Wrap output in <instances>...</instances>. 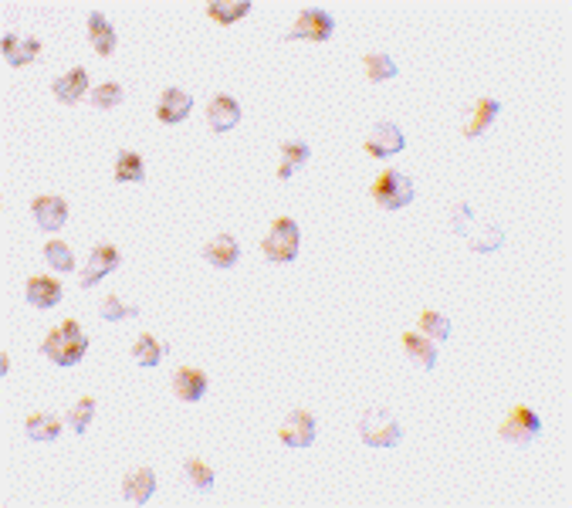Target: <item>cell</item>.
<instances>
[{
  "label": "cell",
  "instance_id": "30",
  "mask_svg": "<svg viewBox=\"0 0 572 508\" xmlns=\"http://www.w3.org/2000/svg\"><path fill=\"white\" fill-rule=\"evenodd\" d=\"M139 316V309L136 305H129L122 295H115V292H109L105 299H102V305H98V318H105V322H122V318H136Z\"/></svg>",
  "mask_w": 572,
  "mask_h": 508
},
{
  "label": "cell",
  "instance_id": "5",
  "mask_svg": "<svg viewBox=\"0 0 572 508\" xmlns=\"http://www.w3.org/2000/svg\"><path fill=\"white\" fill-rule=\"evenodd\" d=\"M414 197H416L414 180L407 174H397V170H383L376 176V183H373V200H376L380 210H400V207L410 204Z\"/></svg>",
  "mask_w": 572,
  "mask_h": 508
},
{
  "label": "cell",
  "instance_id": "28",
  "mask_svg": "<svg viewBox=\"0 0 572 508\" xmlns=\"http://www.w3.org/2000/svg\"><path fill=\"white\" fill-rule=\"evenodd\" d=\"M251 11V0H210L207 14L217 21V24H234L240 17Z\"/></svg>",
  "mask_w": 572,
  "mask_h": 508
},
{
  "label": "cell",
  "instance_id": "6",
  "mask_svg": "<svg viewBox=\"0 0 572 508\" xmlns=\"http://www.w3.org/2000/svg\"><path fill=\"white\" fill-rule=\"evenodd\" d=\"M539 434H542V420L532 407H511L509 417H505L501 428H498V437L509 441V444H532Z\"/></svg>",
  "mask_w": 572,
  "mask_h": 508
},
{
  "label": "cell",
  "instance_id": "3",
  "mask_svg": "<svg viewBox=\"0 0 572 508\" xmlns=\"http://www.w3.org/2000/svg\"><path fill=\"white\" fill-rule=\"evenodd\" d=\"M299 248H302V231L291 217H274L271 221V231L261 241V251L271 265H288L299 258Z\"/></svg>",
  "mask_w": 572,
  "mask_h": 508
},
{
  "label": "cell",
  "instance_id": "33",
  "mask_svg": "<svg viewBox=\"0 0 572 508\" xmlns=\"http://www.w3.org/2000/svg\"><path fill=\"white\" fill-rule=\"evenodd\" d=\"M92 417H96V400L81 397L79 403L72 407V413H68V424H72V430H75V434H85V430H88V424H92Z\"/></svg>",
  "mask_w": 572,
  "mask_h": 508
},
{
  "label": "cell",
  "instance_id": "29",
  "mask_svg": "<svg viewBox=\"0 0 572 508\" xmlns=\"http://www.w3.org/2000/svg\"><path fill=\"white\" fill-rule=\"evenodd\" d=\"M122 98H126V92H122V85H119V81H105V85H98V89L88 92V102H92V109H98V112L119 109V106H122Z\"/></svg>",
  "mask_w": 572,
  "mask_h": 508
},
{
  "label": "cell",
  "instance_id": "11",
  "mask_svg": "<svg viewBox=\"0 0 572 508\" xmlns=\"http://www.w3.org/2000/svg\"><path fill=\"white\" fill-rule=\"evenodd\" d=\"M193 109V96L190 92H183V89H163V96L156 102V119L163 126H176V123H183Z\"/></svg>",
  "mask_w": 572,
  "mask_h": 508
},
{
  "label": "cell",
  "instance_id": "10",
  "mask_svg": "<svg viewBox=\"0 0 572 508\" xmlns=\"http://www.w3.org/2000/svg\"><path fill=\"white\" fill-rule=\"evenodd\" d=\"M501 115V106L494 102V98H477L471 102L467 109H464V136L467 140H477V136H484L488 129L494 126V119Z\"/></svg>",
  "mask_w": 572,
  "mask_h": 508
},
{
  "label": "cell",
  "instance_id": "34",
  "mask_svg": "<svg viewBox=\"0 0 572 508\" xmlns=\"http://www.w3.org/2000/svg\"><path fill=\"white\" fill-rule=\"evenodd\" d=\"M45 258H48V265L55 271H72V268H75L72 248H68V244H62V241H51L48 248H45Z\"/></svg>",
  "mask_w": 572,
  "mask_h": 508
},
{
  "label": "cell",
  "instance_id": "24",
  "mask_svg": "<svg viewBox=\"0 0 572 508\" xmlns=\"http://www.w3.org/2000/svg\"><path fill=\"white\" fill-rule=\"evenodd\" d=\"M308 163V146L302 140H288L282 143V163H278V180H291V176Z\"/></svg>",
  "mask_w": 572,
  "mask_h": 508
},
{
  "label": "cell",
  "instance_id": "27",
  "mask_svg": "<svg viewBox=\"0 0 572 508\" xmlns=\"http://www.w3.org/2000/svg\"><path fill=\"white\" fill-rule=\"evenodd\" d=\"M363 72L373 85H383V81L397 79V62L390 55H383V51H373V55L363 58Z\"/></svg>",
  "mask_w": 572,
  "mask_h": 508
},
{
  "label": "cell",
  "instance_id": "25",
  "mask_svg": "<svg viewBox=\"0 0 572 508\" xmlns=\"http://www.w3.org/2000/svg\"><path fill=\"white\" fill-rule=\"evenodd\" d=\"M88 41H92L96 55H102V58L115 51V31H112V24L98 14V11L96 14H88Z\"/></svg>",
  "mask_w": 572,
  "mask_h": 508
},
{
  "label": "cell",
  "instance_id": "26",
  "mask_svg": "<svg viewBox=\"0 0 572 508\" xmlns=\"http://www.w3.org/2000/svg\"><path fill=\"white\" fill-rule=\"evenodd\" d=\"M115 180L119 183H143L146 180V163L139 153H129V149H122L119 157H115Z\"/></svg>",
  "mask_w": 572,
  "mask_h": 508
},
{
  "label": "cell",
  "instance_id": "14",
  "mask_svg": "<svg viewBox=\"0 0 572 508\" xmlns=\"http://www.w3.org/2000/svg\"><path fill=\"white\" fill-rule=\"evenodd\" d=\"M173 394L183 403H197V400H204L207 394V377L200 373V369H193V366H180L173 373Z\"/></svg>",
  "mask_w": 572,
  "mask_h": 508
},
{
  "label": "cell",
  "instance_id": "15",
  "mask_svg": "<svg viewBox=\"0 0 572 508\" xmlns=\"http://www.w3.org/2000/svg\"><path fill=\"white\" fill-rule=\"evenodd\" d=\"M204 258H207V265L214 268H234L240 258V244L234 241V234H217V238L207 241V248H204Z\"/></svg>",
  "mask_w": 572,
  "mask_h": 508
},
{
  "label": "cell",
  "instance_id": "19",
  "mask_svg": "<svg viewBox=\"0 0 572 508\" xmlns=\"http://www.w3.org/2000/svg\"><path fill=\"white\" fill-rule=\"evenodd\" d=\"M41 55V41L38 38H14V34H4V58L14 68L31 64Z\"/></svg>",
  "mask_w": 572,
  "mask_h": 508
},
{
  "label": "cell",
  "instance_id": "18",
  "mask_svg": "<svg viewBox=\"0 0 572 508\" xmlns=\"http://www.w3.org/2000/svg\"><path fill=\"white\" fill-rule=\"evenodd\" d=\"M238 123H240V106L231 96H217L207 106V126L214 129V132H227V129H234Z\"/></svg>",
  "mask_w": 572,
  "mask_h": 508
},
{
  "label": "cell",
  "instance_id": "13",
  "mask_svg": "<svg viewBox=\"0 0 572 508\" xmlns=\"http://www.w3.org/2000/svg\"><path fill=\"white\" fill-rule=\"evenodd\" d=\"M51 92H55V98L64 102V106H75L81 96H88V92H92V89H88V72H85V68H72V72H64V75H58V79L51 81Z\"/></svg>",
  "mask_w": 572,
  "mask_h": 508
},
{
  "label": "cell",
  "instance_id": "9",
  "mask_svg": "<svg viewBox=\"0 0 572 508\" xmlns=\"http://www.w3.org/2000/svg\"><path fill=\"white\" fill-rule=\"evenodd\" d=\"M403 132H400L397 123H376V126L369 129V136H366V153L373 159H386L393 157V153H400L403 149Z\"/></svg>",
  "mask_w": 572,
  "mask_h": 508
},
{
  "label": "cell",
  "instance_id": "8",
  "mask_svg": "<svg viewBox=\"0 0 572 508\" xmlns=\"http://www.w3.org/2000/svg\"><path fill=\"white\" fill-rule=\"evenodd\" d=\"M122 265V254H119V248L115 244H96L92 248V254H88V265L81 268V288H96L105 275H112V271Z\"/></svg>",
  "mask_w": 572,
  "mask_h": 508
},
{
  "label": "cell",
  "instance_id": "7",
  "mask_svg": "<svg viewBox=\"0 0 572 508\" xmlns=\"http://www.w3.org/2000/svg\"><path fill=\"white\" fill-rule=\"evenodd\" d=\"M335 34V21L329 11H322V7H305L299 21L291 24V31H288V41H329Z\"/></svg>",
  "mask_w": 572,
  "mask_h": 508
},
{
  "label": "cell",
  "instance_id": "22",
  "mask_svg": "<svg viewBox=\"0 0 572 508\" xmlns=\"http://www.w3.org/2000/svg\"><path fill=\"white\" fill-rule=\"evenodd\" d=\"M403 352H407L416 366H424V369H433V366H437V346H433V339H427L424 333L403 335Z\"/></svg>",
  "mask_w": 572,
  "mask_h": 508
},
{
  "label": "cell",
  "instance_id": "31",
  "mask_svg": "<svg viewBox=\"0 0 572 508\" xmlns=\"http://www.w3.org/2000/svg\"><path fill=\"white\" fill-rule=\"evenodd\" d=\"M183 475H187L193 492H210V488H214V471H210V464H204L200 458L187 461V464H183Z\"/></svg>",
  "mask_w": 572,
  "mask_h": 508
},
{
  "label": "cell",
  "instance_id": "16",
  "mask_svg": "<svg viewBox=\"0 0 572 508\" xmlns=\"http://www.w3.org/2000/svg\"><path fill=\"white\" fill-rule=\"evenodd\" d=\"M31 214L45 231H58L68 221V204H64L62 197H38L31 204Z\"/></svg>",
  "mask_w": 572,
  "mask_h": 508
},
{
  "label": "cell",
  "instance_id": "1",
  "mask_svg": "<svg viewBox=\"0 0 572 508\" xmlns=\"http://www.w3.org/2000/svg\"><path fill=\"white\" fill-rule=\"evenodd\" d=\"M41 352H45L55 366H75L81 363V356L88 352V335H85V329H81L75 318H64V322H58V326L45 335Z\"/></svg>",
  "mask_w": 572,
  "mask_h": 508
},
{
  "label": "cell",
  "instance_id": "20",
  "mask_svg": "<svg viewBox=\"0 0 572 508\" xmlns=\"http://www.w3.org/2000/svg\"><path fill=\"white\" fill-rule=\"evenodd\" d=\"M156 492V475L149 471V468H139V471H132V475L122 481V495H126V502L132 505H146L149 498Z\"/></svg>",
  "mask_w": 572,
  "mask_h": 508
},
{
  "label": "cell",
  "instance_id": "23",
  "mask_svg": "<svg viewBox=\"0 0 572 508\" xmlns=\"http://www.w3.org/2000/svg\"><path fill=\"white\" fill-rule=\"evenodd\" d=\"M166 352H170V346H166V339H159V335H139V339L132 343V360L139 366H159L166 360Z\"/></svg>",
  "mask_w": 572,
  "mask_h": 508
},
{
  "label": "cell",
  "instance_id": "21",
  "mask_svg": "<svg viewBox=\"0 0 572 508\" xmlns=\"http://www.w3.org/2000/svg\"><path fill=\"white\" fill-rule=\"evenodd\" d=\"M24 434H28L31 441H41V444H45V441H58V434H62V420L48 411H38L24 420Z\"/></svg>",
  "mask_w": 572,
  "mask_h": 508
},
{
  "label": "cell",
  "instance_id": "2",
  "mask_svg": "<svg viewBox=\"0 0 572 508\" xmlns=\"http://www.w3.org/2000/svg\"><path fill=\"white\" fill-rule=\"evenodd\" d=\"M450 231H454V234H461V238L481 254L498 251V248L505 244V231H501L498 224H481L475 217L471 204H464V200L450 207Z\"/></svg>",
  "mask_w": 572,
  "mask_h": 508
},
{
  "label": "cell",
  "instance_id": "4",
  "mask_svg": "<svg viewBox=\"0 0 572 508\" xmlns=\"http://www.w3.org/2000/svg\"><path fill=\"white\" fill-rule=\"evenodd\" d=\"M359 437L369 447H397L403 441V428H400L397 413L383 411V407H369L359 413Z\"/></svg>",
  "mask_w": 572,
  "mask_h": 508
},
{
  "label": "cell",
  "instance_id": "32",
  "mask_svg": "<svg viewBox=\"0 0 572 508\" xmlns=\"http://www.w3.org/2000/svg\"><path fill=\"white\" fill-rule=\"evenodd\" d=\"M416 326L427 339H450V318H444L441 312H420Z\"/></svg>",
  "mask_w": 572,
  "mask_h": 508
},
{
  "label": "cell",
  "instance_id": "12",
  "mask_svg": "<svg viewBox=\"0 0 572 508\" xmlns=\"http://www.w3.org/2000/svg\"><path fill=\"white\" fill-rule=\"evenodd\" d=\"M278 437H282V444H288V447H308L315 441V417L308 411L288 413V420L282 424Z\"/></svg>",
  "mask_w": 572,
  "mask_h": 508
},
{
  "label": "cell",
  "instance_id": "17",
  "mask_svg": "<svg viewBox=\"0 0 572 508\" xmlns=\"http://www.w3.org/2000/svg\"><path fill=\"white\" fill-rule=\"evenodd\" d=\"M24 299H28V305H34V309H51V305L62 302V285H58L55 278L34 275V278H28Z\"/></svg>",
  "mask_w": 572,
  "mask_h": 508
}]
</instances>
